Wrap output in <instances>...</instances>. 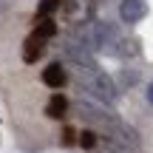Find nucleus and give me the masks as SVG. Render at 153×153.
<instances>
[{
  "label": "nucleus",
  "mask_w": 153,
  "mask_h": 153,
  "mask_svg": "<svg viewBox=\"0 0 153 153\" xmlns=\"http://www.w3.org/2000/svg\"><path fill=\"white\" fill-rule=\"evenodd\" d=\"M31 34H37L40 40H51L57 34V23L51 20V17H43V20H37V26H34Z\"/></svg>",
  "instance_id": "1a4fd4ad"
},
{
  "label": "nucleus",
  "mask_w": 153,
  "mask_h": 153,
  "mask_svg": "<svg viewBox=\"0 0 153 153\" xmlns=\"http://www.w3.org/2000/svg\"><path fill=\"white\" fill-rule=\"evenodd\" d=\"M45 51V40H40L37 34H31V37L23 43V62H37L40 57H43Z\"/></svg>",
  "instance_id": "0eeeda50"
},
{
  "label": "nucleus",
  "mask_w": 153,
  "mask_h": 153,
  "mask_svg": "<svg viewBox=\"0 0 153 153\" xmlns=\"http://www.w3.org/2000/svg\"><path fill=\"white\" fill-rule=\"evenodd\" d=\"M43 82L48 88H62L68 82V74H65V68H62L60 62H51V65H45V71H43Z\"/></svg>",
  "instance_id": "423d86ee"
},
{
  "label": "nucleus",
  "mask_w": 153,
  "mask_h": 153,
  "mask_svg": "<svg viewBox=\"0 0 153 153\" xmlns=\"http://www.w3.org/2000/svg\"><path fill=\"white\" fill-rule=\"evenodd\" d=\"M57 9H60V0H40L37 3V17L40 20H43V17H51Z\"/></svg>",
  "instance_id": "9d476101"
},
{
  "label": "nucleus",
  "mask_w": 153,
  "mask_h": 153,
  "mask_svg": "<svg viewBox=\"0 0 153 153\" xmlns=\"http://www.w3.org/2000/svg\"><path fill=\"white\" fill-rule=\"evenodd\" d=\"M76 119L88 122L91 125L94 133H105V139H114V142L125 145V148H133L139 150V133L133 131L128 122H122L116 114H111L108 108H102L99 102H88V99H76V102L71 105Z\"/></svg>",
  "instance_id": "f257e3e1"
},
{
  "label": "nucleus",
  "mask_w": 153,
  "mask_h": 153,
  "mask_svg": "<svg viewBox=\"0 0 153 153\" xmlns=\"http://www.w3.org/2000/svg\"><path fill=\"white\" fill-rule=\"evenodd\" d=\"M148 102L153 105V82H150V85H148Z\"/></svg>",
  "instance_id": "ddd939ff"
},
{
  "label": "nucleus",
  "mask_w": 153,
  "mask_h": 153,
  "mask_svg": "<svg viewBox=\"0 0 153 153\" xmlns=\"http://www.w3.org/2000/svg\"><path fill=\"white\" fill-rule=\"evenodd\" d=\"M97 142H99V136H97L94 131H82V133H79V145H82L85 150H94V148H97Z\"/></svg>",
  "instance_id": "9b49d317"
},
{
  "label": "nucleus",
  "mask_w": 153,
  "mask_h": 153,
  "mask_svg": "<svg viewBox=\"0 0 153 153\" xmlns=\"http://www.w3.org/2000/svg\"><path fill=\"white\" fill-rule=\"evenodd\" d=\"M94 14H97V3H94V0H65V3H62V17H65V23L74 26V28L91 26Z\"/></svg>",
  "instance_id": "7ed1b4c3"
},
{
  "label": "nucleus",
  "mask_w": 153,
  "mask_h": 153,
  "mask_svg": "<svg viewBox=\"0 0 153 153\" xmlns=\"http://www.w3.org/2000/svg\"><path fill=\"white\" fill-rule=\"evenodd\" d=\"M145 14H148V0H122L119 3L122 23H139Z\"/></svg>",
  "instance_id": "39448f33"
},
{
  "label": "nucleus",
  "mask_w": 153,
  "mask_h": 153,
  "mask_svg": "<svg viewBox=\"0 0 153 153\" xmlns=\"http://www.w3.org/2000/svg\"><path fill=\"white\" fill-rule=\"evenodd\" d=\"M94 3H105V0H94Z\"/></svg>",
  "instance_id": "4468645a"
},
{
  "label": "nucleus",
  "mask_w": 153,
  "mask_h": 153,
  "mask_svg": "<svg viewBox=\"0 0 153 153\" xmlns=\"http://www.w3.org/2000/svg\"><path fill=\"white\" fill-rule=\"evenodd\" d=\"M68 99L62 97V94H54V97L48 99V105H45V116H51V119H65L68 116Z\"/></svg>",
  "instance_id": "6e6552de"
},
{
  "label": "nucleus",
  "mask_w": 153,
  "mask_h": 153,
  "mask_svg": "<svg viewBox=\"0 0 153 153\" xmlns=\"http://www.w3.org/2000/svg\"><path fill=\"white\" fill-rule=\"evenodd\" d=\"M74 139H76L74 128H65V131H62V142H65V145H74Z\"/></svg>",
  "instance_id": "f8f14e48"
},
{
  "label": "nucleus",
  "mask_w": 153,
  "mask_h": 153,
  "mask_svg": "<svg viewBox=\"0 0 153 153\" xmlns=\"http://www.w3.org/2000/svg\"><path fill=\"white\" fill-rule=\"evenodd\" d=\"M76 88L85 97H91L99 105H114L116 102V85L102 68H76Z\"/></svg>",
  "instance_id": "f03ea898"
},
{
  "label": "nucleus",
  "mask_w": 153,
  "mask_h": 153,
  "mask_svg": "<svg viewBox=\"0 0 153 153\" xmlns=\"http://www.w3.org/2000/svg\"><path fill=\"white\" fill-rule=\"evenodd\" d=\"M62 57H65L74 68H94L97 65V62H94V51L88 48L85 43L74 40V37H68L65 43H62Z\"/></svg>",
  "instance_id": "20e7f679"
}]
</instances>
